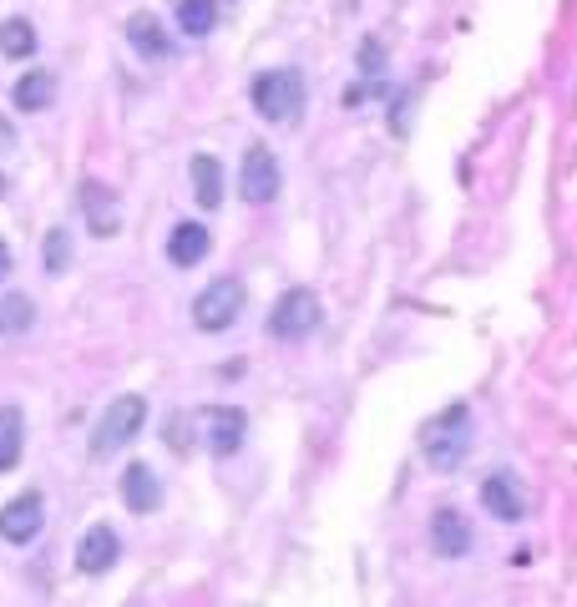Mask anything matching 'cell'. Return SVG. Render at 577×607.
Listing matches in <instances>:
<instances>
[{"instance_id": "14", "label": "cell", "mask_w": 577, "mask_h": 607, "mask_svg": "<svg viewBox=\"0 0 577 607\" xmlns=\"http://www.w3.org/2000/svg\"><path fill=\"white\" fill-rule=\"evenodd\" d=\"M127 41H133L137 56H147V61H162L172 51L168 31H162V25H157V15H147V11H137L133 21H127Z\"/></svg>"}, {"instance_id": "21", "label": "cell", "mask_w": 577, "mask_h": 607, "mask_svg": "<svg viewBox=\"0 0 577 607\" xmlns=\"http://www.w3.org/2000/svg\"><path fill=\"white\" fill-rule=\"evenodd\" d=\"M178 25L182 36H208L218 25V6L213 0H178Z\"/></svg>"}, {"instance_id": "10", "label": "cell", "mask_w": 577, "mask_h": 607, "mask_svg": "<svg viewBox=\"0 0 577 607\" xmlns=\"http://www.w3.org/2000/svg\"><path fill=\"white\" fill-rule=\"evenodd\" d=\"M41 522H46V506H41V496H21V501H11L6 512H0V542H36V532H41Z\"/></svg>"}, {"instance_id": "17", "label": "cell", "mask_w": 577, "mask_h": 607, "mask_svg": "<svg viewBox=\"0 0 577 607\" xmlns=\"http://www.w3.org/2000/svg\"><path fill=\"white\" fill-rule=\"evenodd\" d=\"M192 192H198L203 208H218V202H223V167H218V157H208V153L192 157Z\"/></svg>"}, {"instance_id": "1", "label": "cell", "mask_w": 577, "mask_h": 607, "mask_svg": "<svg viewBox=\"0 0 577 607\" xmlns=\"http://www.w3.org/2000/svg\"><path fill=\"white\" fill-rule=\"evenodd\" d=\"M421 456L436 471H457L471 456V405H445L441 416L421 430Z\"/></svg>"}, {"instance_id": "4", "label": "cell", "mask_w": 577, "mask_h": 607, "mask_svg": "<svg viewBox=\"0 0 577 607\" xmlns=\"http://www.w3.org/2000/svg\"><path fill=\"white\" fill-rule=\"evenodd\" d=\"M243 304H249V294H243L239 279H213L203 294L192 299V324L203 334H223L243 314Z\"/></svg>"}, {"instance_id": "22", "label": "cell", "mask_w": 577, "mask_h": 607, "mask_svg": "<svg viewBox=\"0 0 577 607\" xmlns=\"http://www.w3.org/2000/svg\"><path fill=\"white\" fill-rule=\"evenodd\" d=\"M66 263H72V233L56 228V233H46V269H51V274H61Z\"/></svg>"}, {"instance_id": "6", "label": "cell", "mask_w": 577, "mask_h": 607, "mask_svg": "<svg viewBox=\"0 0 577 607\" xmlns=\"http://www.w3.org/2000/svg\"><path fill=\"white\" fill-rule=\"evenodd\" d=\"M239 192H243V202H274V192H279V163H274V153L269 147H249L243 153V172H239Z\"/></svg>"}, {"instance_id": "24", "label": "cell", "mask_w": 577, "mask_h": 607, "mask_svg": "<svg viewBox=\"0 0 577 607\" xmlns=\"http://www.w3.org/2000/svg\"><path fill=\"white\" fill-rule=\"evenodd\" d=\"M162 436H168V446H172V451H188V420H178V416H172L168 420V430H162Z\"/></svg>"}, {"instance_id": "15", "label": "cell", "mask_w": 577, "mask_h": 607, "mask_svg": "<svg viewBox=\"0 0 577 607\" xmlns=\"http://www.w3.org/2000/svg\"><path fill=\"white\" fill-rule=\"evenodd\" d=\"M208 228L203 223H178L172 228V239H168V259L178 263V269H192V263H203V253H208Z\"/></svg>"}, {"instance_id": "9", "label": "cell", "mask_w": 577, "mask_h": 607, "mask_svg": "<svg viewBox=\"0 0 577 607\" xmlns=\"http://www.w3.org/2000/svg\"><path fill=\"white\" fill-rule=\"evenodd\" d=\"M481 506H486L496 522H522V516H527V496H522V486L506 477V471L481 481Z\"/></svg>"}, {"instance_id": "13", "label": "cell", "mask_w": 577, "mask_h": 607, "mask_svg": "<svg viewBox=\"0 0 577 607\" xmlns=\"http://www.w3.org/2000/svg\"><path fill=\"white\" fill-rule=\"evenodd\" d=\"M122 501L133 512H157L162 506V481H157V471L147 461H133L122 471Z\"/></svg>"}, {"instance_id": "7", "label": "cell", "mask_w": 577, "mask_h": 607, "mask_svg": "<svg viewBox=\"0 0 577 607\" xmlns=\"http://www.w3.org/2000/svg\"><path fill=\"white\" fill-rule=\"evenodd\" d=\"M122 557V542L112 526H86L82 542H76V572H86V577H102V572H112Z\"/></svg>"}, {"instance_id": "23", "label": "cell", "mask_w": 577, "mask_h": 607, "mask_svg": "<svg viewBox=\"0 0 577 607\" xmlns=\"http://www.w3.org/2000/svg\"><path fill=\"white\" fill-rule=\"evenodd\" d=\"M380 66H385V61H380V41H365V46H360V72L365 76H380Z\"/></svg>"}, {"instance_id": "12", "label": "cell", "mask_w": 577, "mask_h": 607, "mask_svg": "<svg viewBox=\"0 0 577 607\" xmlns=\"http://www.w3.org/2000/svg\"><path fill=\"white\" fill-rule=\"evenodd\" d=\"M82 208H86V223H92L96 239H112L122 228V208H117V192L107 188V182H86L82 188Z\"/></svg>"}, {"instance_id": "5", "label": "cell", "mask_w": 577, "mask_h": 607, "mask_svg": "<svg viewBox=\"0 0 577 607\" xmlns=\"http://www.w3.org/2000/svg\"><path fill=\"white\" fill-rule=\"evenodd\" d=\"M319 329V299L310 294V289H288L284 299H279L274 310H269V334L274 339H304V334Z\"/></svg>"}, {"instance_id": "8", "label": "cell", "mask_w": 577, "mask_h": 607, "mask_svg": "<svg viewBox=\"0 0 577 607\" xmlns=\"http://www.w3.org/2000/svg\"><path fill=\"white\" fill-rule=\"evenodd\" d=\"M208 451L218 456V461H229V456H239L243 436H249V416H243L239 405H218V410H208Z\"/></svg>"}, {"instance_id": "11", "label": "cell", "mask_w": 577, "mask_h": 607, "mask_svg": "<svg viewBox=\"0 0 577 607\" xmlns=\"http://www.w3.org/2000/svg\"><path fill=\"white\" fill-rule=\"evenodd\" d=\"M431 547L451 562L471 552V522L457 512V506H441V512L431 516Z\"/></svg>"}, {"instance_id": "2", "label": "cell", "mask_w": 577, "mask_h": 607, "mask_svg": "<svg viewBox=\"0 0 577 607\" xmlns=\"http://www.w3.org/2000/svg\"><path fill=\"white\" fill-rule=\"evenodd\" d=\"M253 112L264 122H294L304 112V76L294 66H274V72H259L249 86Z\"/></svg>"}, {"instance_id": "18", "label": "cell", "mask_w": 577, "mask_h": 607, "mask_svg": "<svg viewBox=\"0 0 577 607\" xmlns=\"http://www.w3.org/2000/svg\"><path fill=\"white\" fill-rule=\"evenodd\" d=\"M21 446H25V416L15 405H0V471H11L21 461Z\"/></svg>"}, {"instance_id": "20", "label": "cell", "mask_w": 577, "mask_h": 607, "mask_svg": "<svg viewBox=\"0 0 577 607\" xmlns=\"http://www.w3.org/2000/svg\"><path fill=\"white\" fill-rule=\"evenodd\" d=\"M36 51V31H31V21H21V15H11V21H0V56L11 61H25Z\"/></svg>"}, {"instance_id": "16", "label": "cell", "mask_w": 577, "mask_h": 607, "mask_svg": "<svg viewBox=\"0 0 577 607\" xmlns=\"http://www.w3.org/2000/svg\"><path fill=\"white\" fill-rule=\"evenodd\" d=\"M56 102V76L51 72H25L15 82V107L21 112H46Z\"/></svg>"}, {"instance_id": "19", "label": "cell", "mask_w": 577, "mask_h": 607, "mask_svg": "<svg viewBox=\"0 0 577 607\" xmlns=\"http://www.w3.org/2000/svg\"><path fill=\"white\" fill-rule=\"evenodd\" d=\"M36 324V304L25 294H0V339H11V334H25Z\"/></svg>"}, {"instance_id": "26", "label": "cell", "mask_w": 577, "mask_h": 607, "mask_svg": "<svg viewBox=\"0 0 577 607\" xmlns=\"http://www.w3.org/2000/svg\"><path fill=\"white\" fill-rule=\"evenodd\" d=\"M11 274V249H6V243H0V279Z\"/></svg>"}, {"instance_id": "25", "label": "cell", "mask_w": 577, "mask_h": 607, "mask_svg": "<svg viewBox=\"0 0 577 607\" xmlns=\"http://www.w3.org/2000/svg\"><path fill=\"white\" fill-rule=\"evenodd\" d=\"M0 147H15V132H11V122L0 117Z\"/></svg>"}, {"instance_id": "3", "label": "cell", "mask_w": 577, "mask_h": 607, "mask_svg": "<svg viewBox=\"0 0 577 607\" xmlns=\"http://www.w3.org/2000/svg\"><path fill=\"white\" fill-rule=\"evenodd\" d=\"M147 420V400L143 395H117V400L102 410L92 430V456H117L127 441H137V430Z\"/></svg>"}]
</instances>
